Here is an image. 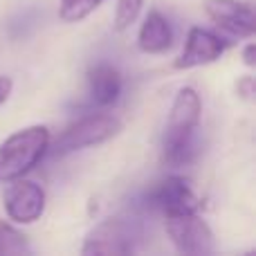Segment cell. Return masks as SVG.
I'll list each match as a JSON object with an SVG mask.
<instances>
[{
	"label": "cell",
	"instance_id": "7a4b0ae2",
	"mask_svg": "<svg viewBox=\"0 0 256 256\" xmlns=\"http://www.w3.org/2000/svg\"><path fill=\"white\" fill-rule=\"evenodd\" d=\"M50 150V130L27 126L0 144V182H12L30 173Z\"/></svg>",
	"mask_w": 256,
	"mask_h": 256
},
{
	"label": "cell",
	"instance_id": "277c9868",
	"mask_svg": "<svg viewBox=\"0 0 256 256\" xmlns=\"http://www.w3.org/2000/svg\"><path fill=\"white\" fill-rule=\"evenodd\" d=\"M120 130H122V122L115 115H108V112L86 115L81 120H76L74 124H70L54 140L52 155L63 158V155L74 153V150L104 144V142L112 140Z\"/></svg>",
	"mask_w": 256,
	"mask_h": 256
},
{
	"label": "cell",
	"instance_id": "9c48e42d",
	"mask_svg": "<svg viewBox=\"0 0 256 256\" xmlns=\"http://www.w3.org/2000/svg\"><path fill=\"white\" fill-rule=\"evenodd\" d=\"M227 43L216 36L214 32H207L202 27H194L186 36V45L182 54L176 58L173 68L176 70H191L198 66H209V63L218 61L225 54Z\"/></svg>",
	"mask_w": 256,
	"mask_h": 256
},
{
	"label": "cell",
	"instance_id": "5bb4252c",
	"mask_svg": "<svg viewBox=\"0 0 256 256\" xmlns=\"http://www.w3.org/2000/svg\"><path fill=\"white\" fill-rule=\"evenodd\" d=\"M144 0H117V9H115V30L124 32L132 22L137 20L142 12Z\"/></svg>",
	"mask_w": 256,
	"mask_h": 256
},
{
	"label": "cell",
	"instance_id": "e0dca14e",
	"mask_svg": "<svg viewBox=\"0 0 256 256\" xmlns=\"http://www.w3.org/2000/svg\"><path fill=\"white\" fill-rule=\"evenodd\" d=\"M243 58H245V66H250V68L256 63V45L254 43H250L248 48L243 50Z\"/></svg>",
	"mask_w": 256,
	"mask_h": 256
},
{
	"label": "cell",
	"instance_id": "8992f818",
	"mask_svg": "<svg viewBox=\"0 0 256 256\" xmlns=\"http://www.w3.org/2000/svg\"><path fill=\"white\" fill-rule=\"evenodd\" d=\"M146 204L166 218L178 214H196L200 209V198L184 178L168 176L146 194Z\"/></svg>",
	"mask_w": 256,
	"mask_h": 256
},
{
	"label": "cell",
	"instance_id": "52a82bcc",
	"mask_svg": "<svg viewBox=\"0 0 256 256\" xmlns=\"http://www.w3.org/2000/svg\"><path fill=\"white\" fill-rule=\"evenodd\" d=\"M4 212L14 222L32 225L45 212V191L40 184L25 178H16L12 184L4 189Z\"/></svg>",
	"mask_w": 256,
	"mask_h": 256
},
{
	"label": "cell",
	"instance_id": "4fadbf2b",
	"mask_svg": "<svg viewBox=\"0 0 256 256\" xmlns=\"http://www.w3.org/2000/svg\"><path fill=\"white\" fill-rule=\"evenodd\" d=\"M104 0H61L58 4V18L63 22H79L88 18L94 9L102 7Z\"/></svg>",
	"mask_w": 256,
	"mask_h": 256
},
{
	"label": "cell",
	"instance_id": "8fae6325",
	"mask_svg": "<svg viewBox=\"0 0 256 256\" xmlns=\"http://www.w3.org/2000/svg\"><path fill=\"white\" fill-rule=\"evenodd\" d=\"M171 43H173V32L168 20L160 12H150L140 27V36H137L140 50L146 54H162L171 48Z\"/></svg>",
	"mask_w": 256,
	"mask_h": 256
},
{
	"label": "cell",
	"instance_id": "7c38bea8",
	"mask_svg": "<svg viewBox=\"0 0 256 256\" xmlns=\"http://www.w3.org/2000/svg\"><path fill=\"white\" fill-rule=\"evenodd\" d=\"M30 254L32 248L25 236L9 222L0 220V256H30Z\"/></svg>",
	"mask_w": 256,
	"mask_h": 256
},
{
	"label": "cell",
	"instance_id": "30bf717a",
	"mask_svg": "<svg viewBox=\"0 0 256 256\" xmlns=\"http://www.w3.org/2000/svg\"><path fill=\"white\" fill-rule=\"evenodd\" d=\"M88 86H90V99L94 106H112L122 94V76L108 63H97L88 72Z\"/></svg>",
	"mask_w": 256,
	"mask_h": 256
},
{
	"label": "cell",
	"instance_id": "9a60e30c",
	"mask_svg": "<svg viewBox=\"0 0 256 256\" xmlns=\"http://www.w3.org/2000/svg\"><path fill=\"white\" fill-rule=\"evenodd\" d=\"M12 88H14L12 79H9V76H0V106H2V104L9 99V94H12Z\"/></svg>",
	"mask_w": 256,
	"mask_h": 256
},
{
	"label": "cell",
	"instance_id": "2e32d148",
	"mask_svg": "<svg viewBox=\"0 0 256 256\" xmlns=\"http://www.w3.org/2000/svg\"><path fill=\"white\" fill-rule=\"evenodd\" d=\"M254 79L252 76H243V79L238 81V94H243V97H252L254 94Z\"/></svg>",
	"mask_w": 256,
	"mask_h": 256
},
{
	"label": "cell",
	"instance_id": "ba28073f",
	"mask_svg": "<svg viewBox=\"0 0 256 256\" xmlns=\"http://www.w3.org/2000/svg\"><path fill=\"white\" fill-rule=\"evenodd\" d=\"M202 7L207 16L225 32L238 36V38H252L254 36L256 20L252 7L248 2H240V0H204Z\"/></svg>",
	"mask_w": 256,
	"mask_h": 256
},
{
	"label": "cell",
	"instance_id": "3957f363",
	"mask_svg": "<svg viewBox=\"0 0 256 256\" xmlns=\"http://www.w3.org/2000/svg\"><path fill=\"white\" fill-rule=\"evenodd\" d=\"M142 240V227L132 218H108L88 234L81 254L84 256H124L132 254Z\"/></svg>",
	"mask_w": 256,
	"mask_h": 256
},
{
	"label": "cell",
	"instance_id": "5b68a950",
	"mask_svg": "<svg viewBox=\"0 0 256 256\" xmlns=\"http://www.w3.org/2000/svg\"><path fill=\"white\" fill-rule=\"evenodd\" d=\"M166 234L182 254L204 256L214 252V234L198 212L166 216Z\"/></svg>",
	"mask_w": 256,
	"mask_h": 256
},
{
	"label": "cell",
	"instance_id": "6da1fadb",
	"mask_svg": "<svg viewBox=\"0 0 256 256\" xmlns=\"http://www.w3.org/2000/svg\"><path fill=\"white\" fill-rule=\"evenodd\" d=\"M200 115H202L200 94L194 88H182L173 99L162 135V150L166 164L182 166L196 158V153H198L196 132L200 126Z\"/></svg>",
	"mask_w": 256,
	"mask_h": 256
}]
</instances>
